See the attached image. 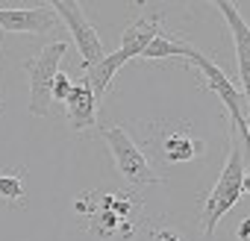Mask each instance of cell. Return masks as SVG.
Masks as SVG:
<instances>
[{"mask_svg": "<svg viewBox=\"0 0 250 241\" xmlns=\"http://www.w3.org/2000/svg\"><path fill=\"white\" fill-rule=\"evenodd\" d=\"M244 153L229 130L227 136V162H224V171L215 182V188L209 191V197L203 200V212H200V226H203V235H212L218 221L238 203L241 191H244Z\"/></svg>", "mask_w": 250, "mask_h": 241, "instance_id": "6da1fadb", "label": "cell"}, {"mask_svg": "<svg viewBox=\"0 0 250 241\" xmlns=\"http://www.w3.org/2000/svg\"><path fill=\"white\" fill-rule=\"evenodd\" d=\"M188 65H194L200 74H203V82H206V88L209 91H215L218 97H221V103H224V109H227V118H229V127H232V133H238L241 139H244V159L250 162V109H247V100H244V94L232 85V80L212 62V59H206L200 50H194L191 53V59H188Z\"/></svg>", "mask_w": 250, "mask_h": 241, "instance_id": "7a4b0ae2", "label": "cell"}, {"mask_svg": "<svg viewBox=\"0 0 250 241\" xmlns=\"http://www.w3.org/2000/svg\"><path fill=\"white\" fill-rule=\"evenodd\" d=\"M68 53V41H50L42 47L39 56L24 62V74L30 80V115L36 118H47L50 115V88L56 74L62 71V59Z\"/></svg>", "mask_w": 250, "mask_h": 241, "instance_id": "3957f363", "label": "cell"}, {"mask_svg": "<svg viewBox=\"0 0 250 241\" xmlns=\"http://www.w3.org/2000/svg\"><path fill=\"white\" fill-rule=\"evenodd\" d=\"M112 159H115V168L118 174L127 180L130 185H153V182H162V177L156 174V168L150 165V159L145 156V150L130 139V133L124 127H103L100 130Z\"/></svg>", "mask_w": 250, "mask_h": 241, "instance_id": "277c9868", "label": "cell"}, {"mask_svg": "<svg viewBox=\"0 0 250 241\" xmlns=\"http://www.w3.org/2000/svg\"><path fill=\"white\" fill-rule=\"evenodd\" d=\"M50 6H53V12L59 15V21H65L68 33H71V39H74V44H77V50H80L83 68L97 65V62L106 56V50H103V41H100L97 30L88 24L83 6L77 3V0H53Z\"/></svg>", "mask_w": 250, "mask_h": 241, "instance_id": "5b68a950", "label": "cell"}, {"mask_svg": "<svg viewBox=\"0 0 250 241\" xmlns=\"http://www.w3.org/2000/svg\"><path fill=\"white\" fill-rule=\"evenodd\" d=\"M215 9L224 15L227 27H229V36H232V44H235V62H238V80H241V88H244V100H247V109H250V24L238 15V9L229 3V0H218Z\"/></svg>", "mask_w": 250, "mask_h": 241, "instance_id": "8992f818", "label": "cell"}, {"mask_svg": "<svg viewBox=\"0 0 250 241\" xmlns=\"http://www.w3.org/2000/svg\"><path fill=\"white\" fill-rule=\"evenodd\" d=\"M56 24H59V15L53 12L50 3L27 6V9H9V6H0V30H6V33H30V36H42V33H50Z\"/></svg>", "mask_w": 250, "mask_h": 241, "instance_id": "52a82bcc", "label": "cell"}, {"mask_svg": "<svg viewBox=\"0 0 250 241\" xmlns=\"http://www.w3.org/2000/svg\"><path fill=\"white\" fill-rule=\"evenodd\" d=\"M162 33V12H150V15H139L127 30L121 33V47L118 53L127 59V62H136L142 59V53L147 50V44Z\"/></svg>", "mask_w": 250, "mask_h": 241, "instance_id": "ba28073f", "label": "cell"}, {"mask_svg": "<svg viewBox=\"0 0 250 241\" xmlns=\"http://www.w3.org/2000/svg\"><path fill=\"white\" fill-rule=\"evenodd\" d=\"M97 106L100 103L94 100L91 88L83 80L74 82V88H71V94L65 100V115H68V124H71L74 133H83V130L97 124Z\"/></svg>", "mask_w": 250, "mask_h": 241, "instance_id": "9c48e42d", "label": "cell"}, {"mask_svg": "<svg viewBox=\"0 0 250 241\" xmlns=\"http://www.w3.org/2000/svg\"><path fill=\"white\" fill-rule=\"evenodd\" d=\"M124 65H127V59H124V56L115 50V53H106L97 65L83 68V82L91 88V94H94L97 103L106 97V91H109V85H112V77H115Z\"/></svg>", "mask_w": 250, "mask_h": 241, "instance_id": "30bf717a", "label": "cell"}, {"mask_svg": "<svg viewBox=\"0 0 250 241\" xmlns=\"http://www.w3.org/2000/svg\"><path fill=\"white\" fill-rule=\"evenodd\" d=\"M156 150H159V156H162L165 162L177 165V162H191V159L203 156L206 144H203L197 136H191V133H168V136L156 144Z\"/></svg>", "mask_w": 250, "mask_h": 241, "instance_id": "8fae6325", "label": "cell"}, {"mask_svg": "<svg viewBox=\"0 0 250 241\" xmlns=\"http://www.w3.org/2000/svg\"><path fill=\"white\" fill-rule=\"evenodd\" d=\"M191 53H194V47H191L188 41H180V39H174V36L159 33V36L147 44V50L142 53V59H150V62H162V59H171V56L191 59Z\"/></svg>", "mask_w": 250, "mask_h": 241, "instance_id": "7c38bea8", "label": "cell"}, {"mask_svg": "<svg viewBox=\"0 0 250 241\" xmlns=\"http://www.w3.org/2000/svg\"><path fill=\"white\" fill-rule=\"evenodd\" d=\"M0 197L6 203H24V171L0 174Z\"/></svg>", "mask_w": 250, "mask_h": 241, "instance_id": "4fadbf2b", "label": "cell"}, {"mask_svg": "<svg viewBox=\"0 0 250 241\" xmlns=\"http://www.w3.org/2000/svg\"><path fill=\"white\" fill-rule=\"evenodd\" d=\"M71 88H74V80H71L65 71H59V74H56V80H53V88H50L53 103H65V100H68V94H71Z\"/></svg>", "mask_w": 250, "mask_h": 241, "instance_id": "5bb4252c", "label": "cell"}, {"mask_svg": "<svg viewBox=\"0 0 250 241\" xmlns=\"http://www.w3.org/2000/svg\"><path fill=\"white\" fill-rule=\"evenodd\" d=\"M238 238H241V241H250V218L241 221V226H238Z\"/></svg>", "mask_w": 250, "mask_h": 241, "instance_id": "9a60e30c", "label": "cell"}, {"mask_svg": "<svg viewBox=\"0 0 250 241\" xmlns=\"http://www.w3.org/2000/svg\"><path fill=\"white\" fill-rule=\"evenodd\" d=\"M244 191H250V174H244Z\"/></svg>", "mask_w": 250, "mask_h": 241, "instance_id": "2e32d148", "label": "cell"}]
</instances>
